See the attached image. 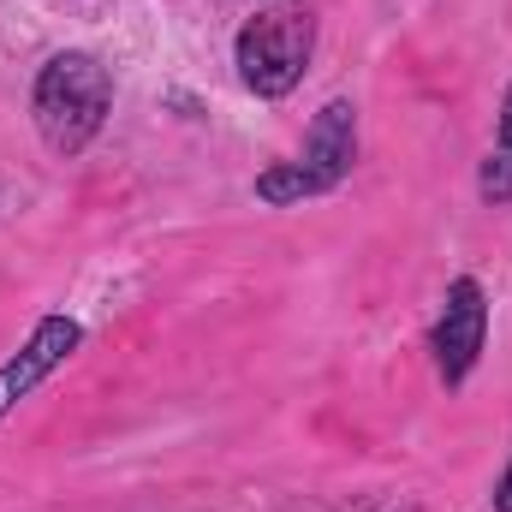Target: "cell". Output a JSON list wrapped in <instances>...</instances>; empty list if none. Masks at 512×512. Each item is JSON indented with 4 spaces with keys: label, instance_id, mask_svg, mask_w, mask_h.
Segmentation results:
<instances>
[{
    "label": "cell",
    "instance_id": "6",
    "mask_svg": "<svg viewBox=\"0 0 512 512\" xmlns=\"http://www.w3.org/2000/svg\"><path fill=\"white\" fill-rule=\"evenodd\" d=\"M256 197L268 203V209H292V203H304V197H328L298 161H274V167H262L256 173Z\"/></svg>",
    "mask_w": 512,
    "mask_h": 512
},
{
    "label": "cell",
    "instance_id": "2",
    "mask_svg": "<svg viewBox=\"0 0 512 512\" xmlns=\"http://www.w3.org/2000/svg\"><path fill=\"white\" fill-rule=\"evenodd\" d=\"M310 54H316V18L304 6H262L233 42L239 84L262 102L292 96L310 72Z\"/></svg>",
    "mask_w": 512,
    "mask_h": 512
},
{
    "label": "cell",
    "instance_id": "8",
    "mask_svg": "<svg viewBox=\"0 0 512 512\" xmlns=\"http://www.w3.org/2000/svg\"><path fill=\"white\" fill-rule=\"evenodd\" d=\"M495 512H512V459H507V471H501V483H495Z\"/></svg>",
    "mask_w": 512,
    "mask_h": 512
},
{
    "label": "cell",
    "instance_id": "7",
    "mask_svg": "<svg viewBox=\"0 0 512 512\" xmlns=\"http://www.w3.org/2000/svg\"><path fill=\"white\" fill-rule=\"evenodd\" d=\"M483 197H495V203L512 197V149H501V155L483 161Z\"/></svg>",
    "mask_w": 512,
    "mask_h": 512
},
{
    "label": "cell",
    "instance_id": "1",
    "mask_svg": "<svg viewBox=\"0 0 512 512\" xmlns=\"http://www.w3.org/2000/svg\"><path fill=\"white\" fill-rule=\"evenodd\" d=\"M114 114V72L90 48H60L30 84V120L54 155H84Z\"/></svg>",
    "mask_w": 512,
    "mask_h": 512
},
{
    "label": "cell",
    "instance_id": "9",
    "mask_svg": "<svg viewBox=\"0 0 512 512\" xmlns=\"http://www.w3.org/2000/svg\"><path fill=\"white\" fill-rule=\"evenodd\" d=\"M501 149H512V84H507V96H501Z\"/></svg>",
    "mask_w": 512,
    "mask_h": 512
},
{
    "label": "cell",
    "instance_id": "5",
    "mask_svg": "<svg viewBox=\"0 0 512 512\" xmlns=\"http://www.w3.org/2000/svg\"><path fill=\"white\" fill-rule=\"evenodd\" d=\"M298 167H304L322 191H334V185L352 179V167H358V108H352L346 96L322 102V114L310 120V131H304Z\"/></svg>",
    "mask_w": 512,
    "mask_h": 512
},
{
    "label": "cell",
    "instance_id": "3",
    "mask_svg": "<svg viewBox=\"0 0 512 512\" xmlns=\"http://www.w3.org/2000/svg\"><path fill=\"white\" fill-rule=\"evenodd\" d=\"M429 346H435V370H441L447 387H459L477 370V358H483V346H489V292H483V280L459 274V280L447 286Z\"/></svg>",
    "mask_w": 512,
    "mask_h": 512
},
{
    "label": "cell",
    "instance_id": "4",
    "mask_svg": "<svg viewBox=\"0 0 512 512\" xmlns=\"http://www.w3.org/2000/svg\"><path fill=\"white\" fill-rule=\"evenodd\" d=\"M78 346H84V322H78V316H66V310L42 316V322L30 328V340L0 364V417H6L18 399H30L60 364H72Z\"/></svg>",
    "mask_w": 512,
    "mask_h": 512
}]
</instances>
